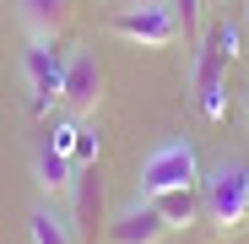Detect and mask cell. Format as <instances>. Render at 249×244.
<instances>
[{
    "label": "cell",
    "mask_w": 249,
    "mask_h": 244,
    "mask_svg": "<svg viewBox=\"0 0 249 244\" xmlns=\"http://www.w3.org/2000/svg\"><path fill=\"white\" fill-rule=\"evenodd\" d=\"M233 60H238V27L222 17V22H212V33L195 44V60H190L195 98H200V114H206V119H222V114H228L222 81H228V65H233Z\"/></svg>",
    "instance_id": "cell-1"
},
{
    "label": "cell",
    "mask_w": 249,
    "mask_h": 244,
    "mask_svg": "<svg viewBox=\"0 0 249 244\" xmlns=\"http://www.w3.org/2000/svg\"><path fill=\"white\" fill-rule=\"evenodd\" d=\"M206 212H212V223L222 233L244 228L249 223V163L244 157H222L212 174H206Z\"/></svg>",
    "instance_id": "cell-2"
},
{
    "label": "cell",
    "mask_w": 249,
    "mask_h": 244,
    "mask_svg": "<svg viewBox=\"0 0 249 244\" xmlns=\"http://www.w3.org/2000/svg\"><path fill=\"white\" fill-rule=\"evenodd\" d=\"M108 33L124 38V44H141V49H168L184 33V22L168 0H141V6H119L108 17Z\"/></svg>",
    "instance_id": "cell-3"
},
{
    "label": "cell",
    "mask_w": 249,
    "mask_h": 244,
    "mask_svg": "<svg viewBox=\"0 0 249 244\" xmlns=\"http://www.w3.org/2000/svg\"><path fill=\"white\" fill-rule=\"evenodd\" d=\"M141 195H162V190H184V185H200V157L190 141H162L146 163H141Z\"/></svg>",
    "instance_id": "cell-4"
},
{
    "label": "cell",
    "mask_w": 249,
    "mask_h": 244,
    "mask_svg": "<svg viewBox=\"0 0 249 244\" xmlns=\"http://www.w3.org/2000/svg\"><path fill=\"white\" fill-rule=\"evenodd\" d=\"M60 103L71 114H98L103 103V60L92 49H76L65 60V81H60Z\"/></svg>",
    "instance_id": "cell-5"
},
{
    "label": "cell",
    "mask_w": 249,
    "mask_h": 244,
    "mask_svg": "<svg viewBox=\"0 0 249 244\" xmlns=\"http://www.w3.org/2000/svg\"><path fill=\"white\" fill-rule=\"evenodd\" d=\"M71 228H76V244H98V223H103V179H98V163L76 169L71 179Z\"/></svg>",
    "instance_id": "cell-6"
},
{
    "label": "cell",
    "mask_w": 249,
    "mask_h": 244,
    "mask_svg": "<svg viewBox=\"0 0 249 244\" xmlns=\"http://www.w3.org/2000/svg\"><path fill=\"white\" fill-rule=\"evenodd\" d=\"M22 71H27V93H33V109H44L49 98H60L65 60L54 55V38H33V44H27V55H22Z\"/></svg>",
    "instance_id": "cell-7"
},
{
    "label": "cell",
    "mask_w": 249,
    "mask_h": 244,
    "mask_svg": "<svg viewBox=\"0 0 249 244\" xmlns=\"http://www.w3.org/2000/svg\"><path fill=\"white\" fill-rule=\"evenodd\" d=\"M103 233H108V244H162L168 223H162V212L152 206V201H136V206H124Z\"/></svg>",
    "instance_id": "cell-8"
},
{
    "label": "cell",
    "mask_w": 249,
    "mask_h": 244,
    "mask_svg": "<svg viewBox=\"0 0 249 244\" xmlns=\"http://www.w3.org/2000/svg\"><path fill=\"white\" fill-rule=\"evenodd\" d=\"M17 6H22V22L33 38H60L76 22V0H17Z\"/></svg>",
    "instance_id": "cell-9"
},
{
    "label": "cell",
    "mask_w": 249,
    "mask_h": 244,
    "mask_svg": "<svg viewBox=\"0 0 249 244\" xmlns=\"http://www.w3.org/2000/svg\"><path fill=\"white\" fill-rule=\"evenodd\" d=\"M146 201L162 212V223H168V228H195V223H200V206H206V195H200L195 185H184V190H162V195H146Z\"/></svg>",
    "instance_id": "cell-10"
},
{
    "label": "cell",
    "mask_w": 249,
    "mask_h": 244,
    "mask_svg": "<svg viewBox=\"0 0 249 244\" xmlns=\"http://www.w3.org/2000/svg\"><path fill=\"white\" fill-rule=\"evenodd\" d=\"M33 174H38V190L65 195V190H71V179H76V169H71V152H60L54 141H44V147H38V157H33Z\"/></svg>",
    "instance_id": "cell-11"
},
{
    "label": "cell",
    "mask_w": 249,
    "mask_h": 244,
    "mask_svg": "<svg viewBox=\"0 0 249 244\" xmlns=\"http://www.w3.org/2000/svg\"><path fill=\"white\" fill-rule=\"evenodd\" d=\"M27 233H33V244H76L71 217H65V212H54V206H33Z\"/></svg>",
    "instance_id": "cell-12"
},
{
    "label": "cell",
    "mask_w": 249,
    "mask_h": 244,
    "mask_svg": "<svg viewBox=\"0 0 249 244\" xmlns=\"http://www.w3.org/2000/svg\"><path fill=\"white\" fill-rule=\"evenodd\" d=\"M76 136H81V125H54V131H49V141H54L60 152H76Z\"/></svg>",
    "instance_id": "cell-13"
},
{
    "label": "cell",
    "mask_w": 249,
    "mask_h": 244,
    "mask_svg": "<svg viewBox=\"0 0 249 244\" xmlns=\"http://www.w3.org/2000/svg\"><path fill=\"white\" fill-rule=\"evenodd\" d=\"M119 6H141V0H119Z\"/></svg>",
    "instance_id": "cell-14"
},
{
    "label": "cell",
    "mask_w": 249,
    "mask_h": 244,
    "mask_svg": "<svg viewBox=\"0 0 249 244\" xmlns=\"http://www.w3.org/2000/svg\"><path fill=\"white\" fill-rule=\"evenodd\" d=\"M244 109H249V87H244Z\"/></svg>",
    "instance_id": "cell-15"
}]
</instances>
